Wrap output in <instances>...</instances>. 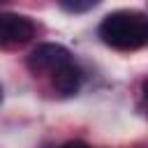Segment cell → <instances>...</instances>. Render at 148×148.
Returning a JSON list of instances; mask_svg holds the SVG:
<instances>
[{
  "instance_id": "6da1fadb",
  "label": "cell",
  "mask_w": 148,
  "mask_h": 148,
  "mask_svg": "<svg viewBox=\"0 0 148 148\" xmlns=\"http://www.w3.org/2000/svg\"><path fill=\"white\" fill-rule=\"evenodd\" d=\"M99 37L106 46L118 51H136L148 42V21L141 12L118 9L102 18Z\"/></svg>"
},
{
  "instance_id": "7a4b0ae2",
  "label": "cell",
  "mask_w": 148,
  "mask_h": 148,
  "mask_svg": "<svg viewBox=\"0 0 148 148\" xmlns=\"http://www.w3.org/2000/svg\"><path fill=\"white\" fill-rule=\"evenodd\" d=\"M69 62H74L72 53L62 44H39L25 58V65H28V69L32 74H49V76H53L56 72H60Z\"/></svg>"
},
{
  "instance_id": "3957f363",
  "label": "cell",
  "mask_w": 148,
  "mask_h": 148,
  "mask_svg": "<svg viewBox=\"0 0 148 148\" xmlns=\"http://www.w3.org/2000/svg\"><path fill=\"white\" fill-rule=\"evenodd\" d=\"M35 37V23L14 12H0V49H12Z\"/></svg>"
},
{
  "instance_id": "277c9868",
  "label": "cell",
  "mask_w": 148,
  "mask_h": 148,
  "mask_svg": "<svg viewBox=\"0 0 148 148\" xmlns=\"http://www.w3.org/2000/svg\"><path fill=\"white\" fill-rule=\"evenodd\" d=\"M81 81H83V74H81V69H79L74 62H69L67 67H62L60 72H56V74L51 76L53 88H56L62 97H72V95H76L79 88H81Z\"/></svg>"
},
{
  "instance_id": "5b68a950",
  "label": "cell",
  "mask_w": 148,
  "mask_h": 148,
  "mask_svg": "<svg viewBox=\"0 0 148 148\" xmlns=\"http://www.w3.org/2000/svg\"><path fill=\"white\" fill-rule=\"evenodd\" d=\"M95 5H97L95 0H86V2H60V7L67 9V12H86V9H92Z\"/></svg>"
},
{
  "instance_id": "8992f818",
  "label": "cell",
  "mask_w": 148,
  "mask_h": 148,
  "mask_svg": "<svg viewBox=\"0 0 148 148\" xmlns=\"http://www.w3.org/2000/svg\"><path fill=\"white\" fill-rule=\"evenodd\" d=\"M60 148H90V146L83 143V141H67V143H62Z\"/></svg>"
},
{
  "instance_id": "52a82bcc",
  "label": "cell",
  "mask_w": 148,
  "mask_h": 148,
  "mask_svg": "<svg viewBox=\"0 0 148 148\" xmlns=\"http://www.w3.org/2000/svg\"><path fill=\"white\" fill-rule=\"evenodd\" d=\"M0 102H2V86H0Z\"/></svg>"
}]
</instances>
